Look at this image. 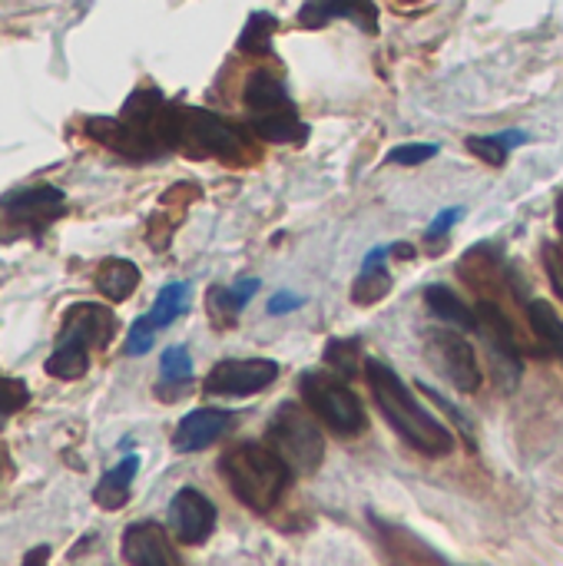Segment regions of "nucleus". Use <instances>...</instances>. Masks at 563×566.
Returning a JSON list of instances; mask_svg holds the SVG:
<instances>
[{
  "mask_svg": "<svg viewBox=\"0 0 563 566\" xmlns=\"http://www.w3.org/2000/svg\"><path fill=\"white\" fill-rule=\"evenodd\" d=\"M365 371H368V388L375 395L378 411L402 434V441H408L415 451H421L428 458H445V454L455 451V434L415 401L408 385L388 365L368 361Z\"/></svg>",
  "mask_w": 563,
  "mask_h": 566,
  "instance_id": "1",
  "label": "nucleus"
},
{
  "mask_svg": "<svg viewBox=\"0 0 563 566\" xmlns=\"http://www.w3.org/2000/svg\"><path fill=\"white\" fill-rule=\"evenodd\" d=\"M219 468L229 491L256 514H269L272 507H279L292 484V468L269 444L259 441H242L229 448Z\"/></svg>",
  "mask_w": 563,
  "mask_h": 566,
  "instance_id": "2",
  "label": "nucleus"
},
{
  "mask_svg": "<svg viewBox=\"0 0 563 566\" xmlns=\"http://www.w3.org/2000/svg\"><path fill=\"white\" fill-rule=\"evenodd\" d=\"M265 444L292 468V474H312L325 458V438L319 418H312L302 405H282L265 431Z\"/></svg>",
  "mask_w": 563,
  "mask_h": 566,
  "instance_id": "3",
  "label": "nucleus"
},
{
  "mask_svg": "<svg viewBox=\"0 0 563 566\" xmlns=\"http://www.w3.org/2000/svg\"><path fill=\"white\" fill-rule=\"evenodd\" d=\"M299 388H302L305 408L329 431H335L342 438H358L368 428V415H365L358 395L345 381H338L325 371H309V375H302Z\"/></svg>",
  "mask_w": 563,
  "mask_h": 566,
  "instance_id": "4",
  "label": "nucleus"
},
{
  "mask_svg": "<svg viewBox=\"0 0 563 566\" xmlns=\"http://www.w3.org/2000/svg\"><path fill=\"white\" fill-rule=\"evenodd\" d=\"M173 149H186L192 156H219L239 159L246 153V136L232 123L216 113L196 106L173 109Z\"/></svg>",
  "mask_w": 563,
  "mask_h": 566,
  "instance_id": "5",
  "label": "nucleus"
},
{
  "mask_svg": "<svg viewBox=\"0 0 563 566\" xmlns=\"http://www.w3.org/2000/svg\"><path fill=\"white\" fill-rule=\"evenodd\" d=\"M425 352L431 365L465 395H475L481 388V365L475 355V345L458 328H431L425 335Z\"/></svg>",
  "mask_w": 563,
  "mask_h": 566,
  "instance_id": "6",
  "label": "nucleus"
},
{
  "mask_svg": "<svg viewBox=\"0 0 563 566\" xmlns=\"http://www.w3.org/2000/svg\"><path fill=\"white\" fill-rule=\"evenodd\" d=\"M475 332L481 335V342L488 345V355L494 361V375L501 388H514L521 381V348L514 338V328L508 322V315L494 305V302H481L475 308Z\"/></svg>",
  "mask_w": 563,
  "mask_h": 566,
  "instance_id": "7",
  "label": "nucleus"
},
{
  "mask_svg": "<svg viewBox=\"0 0 563 566\" xmlns=\"http://www.w3.org/2000/svg\"><path fill=\"white\" fill-rule=\"evenodd\" d=\"M275 378H279V365L275 361H265V358H229V361H219L206 375L202 388L209 395H219V398H249V395L265 391Z\"/></svg>",
  "mask_w": 563,
  "mask_h": 566,
  "instance_id": "8",
  "label": "nucleus"
},
{
  "mask_svg": "<svg viewBox=\"0 0 563 566\" xmlns=\"http://www.w3.org/2000/svg\"><path fill=\"white\" fill-rule=\"evenodd\" d=\"M116 315L106 305L96 302H76L66 308L63 315V332L56 338V345L66 348H80V352H93V348H106L116 335Z\"/></svg>",
  "mask_w": 563,
  "mask_h": 566,
  "instance_id": "9",
  "label": "nucleus"
},
{
  "mask_svg": "<svg viewBox=\"0 0 563 566\" xmlns=\"http://www.w3.org/2000/svg\"><path fill=\"white\" fill-rule=\"evenodd\" d=\"M169 527L176 534L179 544L186 547H199L212 537L216 531V507L212 501L196 491V488H183L173 504H169Z\"/></svg>",
  "mask_w": 563,
  "mask_h": 566,
  "instance_id": "10",
  "label": "nucleus"
},
{
  "mask_svg": "<svg viewBox=\"0 0 563 566\" xmlns=\"http://www.w3.org/2000/svg\"><path fill=\"white\" fill-rule=\"evenodd\" d=\"M63 206H66V199H63V192H60L56 186H27V189L10 192V196L0 202V209H3L13 222L30 226L33 232L46 229L56 216H63Z\"/></svg>",
  "mask_w": 563,
  "mask_h": 566,
  "instance_id": "11",
  "label": "nucleus"
},
{
  "mask_svg": "<svg viewBox=\"0 0 563 566\" xmlns=\"http://www.w3.org/2000/svg\"><path fill=\"white\" fill-rule=\"evenodd\" d=\"M332 20H352L365 33H378L375 0H305L299 10V23L309 30H319Z\"/></svg>",
  "mask_w": 563,
  "mask_h": 566,
  "instance_id": "12",
  "label": "nucleus"
},
{
  "mask_svg": "<svg viewBox=\"0 0 563 566\" xmlns=\"http://www.w3.org/2000/svg\"><path fill=\"white\" fill-rule=\"evenodd\" d=\"M86 136H93L96 143H103V146H110L113 153H119V156H126V159H156L163 149L149 139V136H143L136 126H129L126 119H110V116H96V119H86Z\"/></svg>",
  "mask_w": 563,
  "mask_h": 566,
  "instance_id": "13",
  "label": "nucleus"
},
{
  "mask_svg": "<svg viewBox=\"0 0 563 566\" xmlns=\"http://www.w3.org/2000/svg\"><path fill=\"white\" fill-rule=\"evenodd\" d=\"M123 557L129 566H183L159 524H133L123 534Z\"/></svg>",
  "mask_w": 563,
  "mask_h": 566,
  "instance_id": "14",
  "label": "nucleus"
},
{
  "mask_svg": "<svg viewBox=\"0 0 563 566\" xmlns=\"http://www.w3.org/2000/svg\"><path fill=\"white\" fill-rule=\"evenodd\" d=\"M246 109H249V123H259V119H272V116H289V113H299L285 83L269 73V70H256L249 80H246Z\"/></svg>",
  "mask_w": 563,
  "mask_h": 566,
  "instance_id": "15",
  "label": "nucleus"
},
{
  "mask_svg": "<svg viewBox=\"0 0 563 566\" xmlns=\"http://www.w3.org/2000/svg\"><path fill=\"white\" fill-rule=\"evenodd\" d=\"M232 428V415L222 411V408H199V411H189L176 434H173V448L179 454H196L209 444H216L226 431Z\"/></svg>",
  "mask_w": 563,
  "mask_h": 566,
  "instance_id": "16",
  "label": "nucleus"
},
{
  "mask_svg": "<svg viewBox=\"0 0 563 566\" xmlns=\"http://www.w3.org/2000/svg\"><path fill=\"white\" fill-rule=\"evenodd\" d=\"M388 252L392 249H385V245H378L375 252H368L365 269H362V275L355 279V289H352L355 305H375V302H382L392 292V275L385 269V255Z\"/></svg>",
  "mask_w": 563,
  "mask_h": 566,
  "instance_id": "17",
  "label": "nucleus"
},
{
  "mask_svg": "<svg viewBox=\"0 0 563 566\" xmlns=\"http://www.w3.org/2000/svg\"><path fill=\"white\" fill-rule=\"evenodd\" d=\"M136 471H139V458H136V454L123 458L113 471L103 474V481H100L96 491H93V501H96L103 511H119V507L129 501V488H133Z\"/></svg>",
  "mask_w": 563,
  "mask_h": 566,
  "instance_id": "18",
  "label": "nucleus"
},
{
  "mask_svg": "<svg viewBox=\"0 0 563 566\" xmlns=\"http://www.w3.org/2000/svg\"><path fill=\"white\" fill-rule=\"evenodd\" d=\"M139 285V269L129 259H106L96 269V292L110 302H126Z\"/></svg>",
  "mask_w": 563,
  "mask_h": 566,
  "instance_id": "19",
  "label": "nucleus"
},
{
  "mask_svg": "<svg viewBox=\"0 0 563 566\" xmlns=\"http://www.w3.org/2000/svg\"><path fill=\"white\" fill-rule=\"evenodd\" d=\"M425 302H428V308L435 312V318L455 325L458 332H471L475 322H478L475 312H471L451 289H445V285H428V289H425Z\"/></svg>",
  "mask_w": 563,
  "mask_h": 566,
  "instance_id": "20",
  "label": "nucleus"
},
{
  "mask_svg": "<svg viewBox=\"0 0 563 566\" xmlns=\"http://www.w3.org/2000/svg\"><path fill=\"white\" fill-rule=\"evenodd\" d=\"M159 371H163V385H159V395H166V401H176L173 395L183 391L189 381H192V358L183 345H173L163 352V361H159Z\"/></svg>",
  "mask_w": 563,
  "mask_h": 566,
  "instance_id": "21",
  "label": "nucleus"
},
{
  "mask_svg": "<svg viewBox=\"0 0 563 566\" xmlns=\"http://www.w3.org/2000/svg\"><path fill=\"white\" fill-rule=\"evenodd\" d=\"M275 27H279L275 13L256 10V13L246 20L242 33H239V50H242V53H252V56L272 53V33H275Z\"/></svg>",
  "mask_w": 563,
  "mask_h": 566,
  "instance_id": "22",
  "label": "nucleus"
},
{
  "mask_svg": "<svg viewBox=\"0 0 563 566\" xmlns=\"http://www.w3.org/2000/svg\"><path fill=\"white\" fill-rule=\"evenodd\" d=\"M259 292V279H246L232 289H212L209 292V308H212V322H232L239 315L242 305L252 302V295Z\"/></svg>",
  "mask_w": 563,
  "mask_h": 566,
  "instance_id": "23",
  "label": "nucleus"
},
{
  "mask_svg": "<svg viewBox=\"0 0 563 566\" xmlns=\"http://www.w3.org/2000/svg\"><path fill=\"white\" fill-rule=\"evenodd\" d=\"M521 143H528V133L508 129V133H494V136H471V139H468V149H471L478 159L491 163V166H504V163H508V153H511L514 146H521Z\"/></svg>",
  "mask_w": 563,
  "mask_h": 566,
  "instance_id": "24",
  "label": "nucleus"
},
{
  "mask_svg": "<svg viewBox=\"0 0 563 566\" xmlns=\"http://www.w3.org/2000/svg\"><path fill=\"white\" fill-rule=\"evenodd\" d=\"M528 322L538 332V338L563 361V322L557 318V312L548 302L534 298V302H528Z\"/></svg>",
  "mask_w": 563,
  "mask_h": 566,
  "instance_id": "25",
  "label": "nucleus"
},
{
  "mask_svg": "<svg viewBox=\"0 0 563 566\" xmlns=\"http://www.w3.org/2000/svg\"><path fill=\"white\" fill-rule=\"evenodd\" d=\"M186 308H189V285L173 282V285H166V289L159 292V298H156V305L146 312V318H149V325L159 332V328L173 325V318H179Z\"/></svg>",
  "mask_w": 563,
  "mask_h": 566,
  "instance_id": "26",
  "label": "nucleus"
},
{
  "mask_svg": "<svg viewBox=\"0 0 563 566\" xmlns=\"http://www.w3.org/2000/svg\"><path fill=\"white\" fill-rule=\"evenodd\" d=\"M46 371L60 381H76L90 371V352H80V348H66V345H56V352L46 358Z\"/></svg>",
  "mask_w": 563,
  "mask_h": 566,
  "instance_id": "27",
  "label": "nucleus"
},
{
  "mask_svg": "<svg viewBox=\"0 0 563 566\" xmlns=\"http://www.w3.org/2000/svg\"><path fill=\"white\" fill-rule=\"evenodd\" d=\"M30 405V388L20 378H3L0 375V428Z\"/></svg>",
  "mask_w": 563,
  "mask_h": 566,
  "instance_id": "28",
  "label": "nucleus"
},
{
  "mask_svg": "<svg viewBox=\"0 0 563 566\" xmlns=\"http://www.w3.org/2000/svg\"><path fill=\"white\" fill-rule=\"evenodd\" d=\"M325 361L335 375L352 378L358 371V345L355 342H332L325 352Z\"/></svg>",
  "mask_w": 563,
  "mask_h": 566,
  "instance_id": "29",
  "label": "nucleus"
},
{
  "mask_svg": "<svg viewBox=\"0 0 563 566\" xmlns=\"http://www.w3.org/2000/svg\"><path fill=\"white\" fill-rule=\"evenodd\" d=\"M431 156H438V146L435 143H405V146H395L388 153V163H398V166H421L428 163Z\"/></svg>",
  "mask_w": 563,
  "mask_h": 566,
  "instance_id": "30",
  "label": "nucleus"
},
{
  "mask_svg": "<svg viewBox=\"0 0 563 566\" xmlns=\"http://www.w3.org/2000/svg\"><path fill=\"white\" fill-rule=\"evenodd\" d=\"M153 338H156V328L149 325V318L143 315L133 328H129V338H126V355H146L153 348Z\"/></svg>",
  "mask_w": 563,
  "mask_h": 566,
  "instance_id": "31",
  "label": "nucleus"
},
{
  "mask_svg": "<svg viewBox=\"0 0 563 566\" xmlns=\"http://www.w3.org/2000/svg\"><path fill=\"white\" fill-rule=\"evenodd\" d=\"M544 269H548V279H551V285H554L557 298L563 302V252H561V245H554V242H548V245H544Z\"/></svg>",
  "mask_w": 563,
  "mask_h": 566,
  "instance_id": "32",
  "label": "nucleus"
},
{
  "mask_svg": "<svg viewBox=\"0 0 563 566\" xmlns=\"http://www.w3.org/2000/svg\"><path fill=\"white\" fill-rule=\"evenodd\" d=\"M461 212H465V209H445V212L428 226V239H441V235H445V232L461 219Z\"/></svg>",
  "mask_w": 563,
  "mask_h": 566,
  "instance_id": "33",
  "label": "nucleus"
},
{
  "mask_svg": "<svg viewBox=\"0 0 563 566\" xmlns=\"http://www.w3.org/2000/svg\"><path fill=\"white\" fill-rule=\"evenodd\" d=\"M299 305H302V298H299V295L282 292V295H275V298L269 302V315H282V312H292V308H299Z\"/></svg>",
  "mask_w": 563,
  "mask_h": 566,
  "instance_id": "34",
  "label": "nucleus"
},
{
  "mask_svg": "<svg viewBox=\"0 0 563 566\" xmlns=\"http://www.w3.org/2000/svg\"><path fill=\"white\" fill-rule=\"evenodd\" d=\"M50 560V547H33L27 557H23V566H46Z\"/></svg>",
  "mask_w": 563,
  "mask_h": 566,
  "instance_id": "35",
  "label": "nucleus"
},
{
  "mask_svg": "<svg viewBox=\"0 0 563 566\" xmlns=\"http://www.w3.org/2000/svg\"><path fill=\"white\" fill-rule=\"evenodd\" d=\"M557 229H561V239H563V192H561V199H557Z\"/></svg>",
  "mask_w": 563,
  "mask_h": 566,
  "instance_id": "36",
  "label": "nucleus"
}]
</instances>
